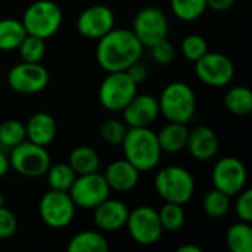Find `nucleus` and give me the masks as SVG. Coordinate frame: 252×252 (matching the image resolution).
Returning <instances> with one entry per match:
<instances>
[{"instance_id":"a19ab883","label":"nucleus","mask_w":252,"mask_h":252,"mask_svg":"<svg viewBox=\"0 0 252 252\" xmlns=\"http://www.w3.org/2000/svg\"><path fill=\"white\" fill-rule=\"evenodd\" d=\"M177 252H202V250L195 244H185L177 248Z\"/></svg>"},{"instance_id":"bb28decb","label":"nucleus","mask_w":252,"mask_h":252,"mask_svg":"<svg viewBox=\"0 0 252 252\" xmlns=\"http://www.w3.org/2000/svg\"><path fill=\"white\" fill-rule=\"evenodd\" d=\"M44 176H47V185L50 189L62 192H68L77 177L75 171L68 162H58L53 165L50 164Z\"/></svg>"},{"instance_id":"412c9836","label":"nucleus","mask_w":252,"mask_h":252,"mask_svg":"<svg viewBox=\"0 0 252 252\" xmlns=\"http://www.w3.org/2000/svg\"><path fill=\"white\" fill-rule=\"evenodd\" d=\"M188 124H180V123H168L165 124L159 133H157L159 146L162 154H177L186 148V140H188Z\"/></svg>"},{"instance_id":"e433bc0d","label":"nucleus","mask_w":252,"mask_h":252,"mask_svg":"<svg viewBox=\"0 0 252 252\" xmlns=\"http://www.w3.org/2000/svg\"><path fill=\"white\" fill-rule=\"evenodd\" d=\"M18 232V220L16 216L6 208V205L0 207V241L10 239Z\"/></svg>"},{"instance_id":"79ce46f5","label":"nucleus","mask_w":252,"mask_h":252,"mask_svg":"<svg viewBox=\"0 0 252 252\" xmlns=\"http://www.w3.org/2000/svg\"><path fill=\"white\" fill-rule=\"evenodd\" d=\"M3 205H6V196L3 192H0V207H3Z\"/></svg>"},{"instance_id":"4be33fe9","label":"nucleus","mask_w":252,"mask_h":252,"mask_svg":"<svg viewBox=\"0 0 252 252\" xmlns=\"http://www.w3.org/2000/svg\"><path fill=\"white\" fill-rule=\"evenodd\" d=\"M68 164L71 165V168L75 171L77 176L89 174V173L99 171L100 157H99L97 151L93 149L92 146L81 145V146H77L71 151L69 158H68Z\"/></svg>"},{"instance_id":"39448f33","label":"nucleus","mask_w":252,"mask_h":252,"mask_svg":"<svg viewBox=\"0 0 252 252\" xmlns=\"http://www.w3.org/2000/svg\"><path fill=\"white\" fill-rule=\"evenodd\" d=\"M21 22L27 34L46 40L55 35L62 27L63 12L52 0H37L25 9Z\"/></svg>"},{"instance_id":"c756f323","label":"nucleus","mask_w":252,"mask_h":252,"mask_svg":"<svg viewBox=\"0 0 252 252\" xmlns=\"http://www.w3.org/2000/svg\"><path fill=\"white\" fill-rule=\"evenodd\" d=\"M173 15L185 22H192L199 19L207 7V0H170Z\"/></svg>"},{"instance_id":"a211bd4d","label":"nucleus","mask_w":252,"mask_h":252,"mask_svg":"<svg viewBox=\"0 0 252 252\" xmlns=\"http://www.w3.org/2000/svg\"><path fill=\"white\" fill-rule=\"evenodd\" d=\"M196 161H211L220 149L217 133L208 126H196L188 133L186 148Z\"/></svg>"},{"instance_id":"20e7f679","label":"nucleus","mask_w":252,"mask_h":252,"mask_svg":"<svg viewBox=\"0 0 252 252\" xmlns=\"http://www.w3.org/2000/svg\"><path fill=\"white\" fill-rule=\"evenodd\" d=\"M154 186L164 202L185 205L195 193V177L182 165H167L161 168L154 180Z\"/></svg>"},{"instance_id":"f8f14e48","label":"nucleus","mask_w":252,"mask_h":252,"mask_svg":"<svg viewBox=\"0 0 252 252\" xmlns=\"http://www.w3.org/2000/svg\"><path fill=\"white\" fill-rule=\"evenodd\" d=\"M195 72L199 81L210 87H226L235 77V65L229 56L208 50L195 62Z\"/></svg>"},{"instance_id":"9d476101","label":"nucleus","mask_w":252,"mask_h":252,"mask_svg":"<svg viewBox=\"0 0 252 252\" xmlns=\"http://www.w3.org/2000/svg\"><path fill=\"white\" fill-rule=\"evenodd\" d=\"M75 204L68 192L62 190H47L40 202L38 213L43 223L52 229H63L69 226L75 217Z\"/></svg>"},{"instance_id":"c9c22d12","label":"nucleus","mask_w":252,"mask_h":252,"mask_svg":"<svg viewBox=\"0 0 252 252\" xmlns=\"http://www.w3.org/2000/svg\"><path fill=\"white\" fill-rule=\"evenodd\" d=\"M235 213L241 221H252V190L251 189H242L238 193L236 202H235Z\"/></svg>"},{"instance_id":"4468645a","label":"nucleus","mask_w":252,"mask_h":252,"mask_svg":"<svg viewBox=\"0 0 252 252\" xmlns=\"http://www.w3.org/2000/svg\"><path fill=\"white\" fill-rule=\"evenodd\" d=\"M49 71L41 63L21 62L10 68L7 74L9 87L21 94H35L43 92L49 84Z\"/></svg>"},{"instance_id":"1a4fd4ad","label":"nucleus","mask_w":252,"mask_h":252,"mask_svg":"<svg viewBox=\"0 0 252 252\" xmlns=\"http://www.w3.org/2000/svg\"><path fill=\"white\" fill-rule=\"evenodd\" d=\"M126 227L130 238L143 247L155 245L164 233L158 211L149 205H140L130 211Z\"/></svg>"},{"instance_id":"7c9ffc66","label":"nucleus","mask_w":252,"mask_h":252,"mask_svg":"<svg viewBox=\"0 0 252 252\" xmlns=\"http://www.w3.org/2000/svg\"><path fill=\"white\" fill-rule=\"evenodd\" d=\"M158 216L164 232H179L186 221V213L183 205L174 202H165L158 211Z\"/></svg>"},{"instance_id":"7ed1b4c3","label":"nucleus","mask_w":252,"mask_h":252,"mask_svg":"<svg viewBox=\"0 0 252 252\" xmlns=\"http://www.w3.org/2000/svg\"><path fill=\"white\" fill-rule=\"evenodd\" d=\"M159 114L168 123L189 124L196 114V94L183 81L168 83L158 97Z\"/></svg>"},{"instance_id":"72a5a7b5","label":"nucleus","mask_w":252,"mask_h":252,"mask_svg":"<svg viewBox=\"0 0 252 252\" xmlns=\"http://www.w3.org/2000/svg\"><path fill=\"white\" fill-rule=\"evenodd\" d=\"M207 52H208V43L205 37H202L201 34H188L182 40V53L188 61L193 63L199 58H202Z\"/></svg>"},{"instance_id":"ddd939ff","label":"nucleus","mask_w":252,"mask_h":252,"mask_svg":"<svg viewBox=\"0 0 252 252\" xmlns=\"http://www.w3.org/2000/svg\"><path fill=\"white\" fill-rule=\"evenodd\" d=\"M248 180V171L245 164L236 157L220 158L213 168L211 182L216 189L224 192L229 196L238 195L245 189Z\"/></svg>"},{"instance_id":"a878e982","label":"nucleus","mask_w":252,"mask_h":252,"mask_svg":"<svg viewBox=\"0 0 252 252\" xmlns=\"http://www.w3.org/2000/svg\"><path fill=\"white\" fill-rule=\"evenodd\" d=\"M226 244L232 252H252L251 223L238 221L233 223L226 233Z\"/></svg>"},{"instance_id":"4c0bfd02","label":"nucleus","mask_w":252,"mask_h":252,"mask_svg":"<svg viewBox=\"0 0 252 252\" xmlns=\"http://www.w3.org/2000/svg\"><path fill=\"white\" fill-rule=\"evenodd\" d=\"M126 72L131 77V80L139 86L140 83H143L145 80H146V77H148V68L143 65V63H140V61H137V62H134L131 66H128L127 69H126Z\"/></svg>"},{"instance_id":"f704fd0d","label":"nucleus","mask_w":252,"mask_h":252,"mask_svg":"<svg viewBox=\"0 0 252 252\" xmlns=\"http://www.w3.org/2000/svg\"><path fill=\"white\" fill-rule=\"evenodd\" d=\"M149 49H151V56H152V59H154L157 63L162 65V66L173 63V61H174V58H176V50H174L173 44H171L167 38L162 40V41H159V43H157V44H154V46L149 47Z\"/></svg>"},{"instance_id":"9b49d317","label":"nucleus","mask_w":252,"mask_h":252,"mask_svg":"<svg viewBox=\"0 0 252 252\" xmlns=\"http://www.w3.org/2000/svg\"><path fill=\"white\" fill-rule=\"evenodd\" d=\"M68 193L77 208L93 210L102 201L109 198L111 189L103 174H99V171H94V173L77 176Z\"/></svg>"},{"instance_id":"f257e3e1","label":"nucleus","mask_w":252,"mask_h":252,"mask_svg":"<svg viewBox=\"0 0 252 252\" xmlns=\"http://www.w3.org/2000/svg\"><path fill=\"white\" fill-rule=\"evenodd\" d=\"M143 46L130 28H112L97 40L96 61L106 72L126 71L140 61Z\"/></svg>"},{"instance_id":"58836bf2","label":"nucleus","mask_w":252,"mask_h":252,"mask_svg":"<svg viewBox=\"0 0 252 252\" xmlns=\"http://www.w3.org/2000/svg\"><path fill=\"white\" fill-rule=\"evenodd\" d=\"M236 0H207V7L214 12H226L233 7Z\"/></svg>"},{"instance_id":"dca6fc26","label":"nucleus","mask_w":252,"mask_h":252,"mask_svg":"<svg viewBox=\"0 0 252 252\" xmlns=\"http://www.w3.org/2000/svg\"><path fill=\"white\" fill-rule=\"evenodd\" d=\"M121 112L128 127H151L159 117L158 99L152 94L136 93Z\"/></svg>"},{"instance_id":"2f4dec72","label":"nucleus","mask_w":252,"mask_h":252,"mask_svg":"<svg viewBox=\"0 0 252 252\" xmlns=\"http://www.w3.org/2000/svg\"><path fill=\"white\" fill-rule=\"evenodd\" d=\"M22 62L40 63L46 55V41L40 37L27 34L16 49Z\"/></svg>"},{"instance_id":"473e14b6","label":"nucleus","mask_w":252,"mask_h":252,"mask_svg":"<svg viewBox=\"0 0 252 252\" xmlns=\"http://www.w3.org/2000/svg\"><path fill=\"white\" fill-rule=\"evenodd\" d=\"M128 131V126L118 118H108L102 123L99 128L100 139L111 146H118L123 143L126 134Z\"/></svg>"},{"instance_id":"6ab92c4d","label":"nucleus","mask_w":252,"mask_h":252,"mask_svg":"<svg viewBox=\"0 0 252 252\" xmlns=\"http://www.w3.org/2000/svg\"><path fill=\"white\" fill-rule=\"evenodd\" d=\"M103 177L111 190L130 192L139 185L140 171L130 161L124 158V159H117L111 162L106 167Z\"/></svg>"},{"instance_id":"b1692460","label":"nucleus","mask_w":252,"mask_h":252,"mask_svg":"<svg viewBox=\"0 0 252 252\" xmlns=\"http://www.w3.org/2000/svg\"><path fill=\"white\" fill-rule=\"evenodd\" d=\"M226 109L238 117H247L252 112V92L250 87L235 86L224 94Z\"/></svg>"},{"instance_id":"423d86ee","label":"nucleus","mask_w":252,"mask_h":252,"mask_svg":"<svg viewBox=\"0 0 252 252\" xmlns=\"http://www.w3.org/2000/svg\"><path fill=\"white\" fill-rule=\"evenodd\" d=\"M9 162L10 168L18 174L28 179H37L46 174L52 159L46 146L24 140L9 151Z\"/></svg>"},{"instance_id":"c85d7f7f","label":"nucleus","mask_w":252,"mask_h":252,"mask_svg":"<svg viewBox=\"0 0 252 252\" xmlns=\"http://www.w3.org/2000/svg\"><path fill=\"white\" fill-rule=\"evenodd\" d=\"M27 140L25 124L19 120H6L0 124V149L9 152L13 146Z\"/></svg>"},{"instance_id":"f03ea898","label":"nucleus","mask_w":252,"mask_h":252,"mask_svg":"<svg viewBox=\"0 0 252 252\" xmlns=\"http://www.w3.org/2000/svg\"><path fill=\"white\" fill-rule=\"evenodd\" d=\"M121 145L124 158L140 173L152 171L161 162L162 151L157 133L151 127H128Z\"/></svg>"},{"instance_id":"6e6552de","label":"nucleus","mask_w":252,"mask_h":252,"mask_svg":"<svg viewBox=\"0 0 252 252\" xmlns=\"http://www.w3.org/2000/svg\"><path fill=\"white\" fill-rule=\"evenodd\" d=\"M130 30L143 47H152L168 37L170 22L162 9L145 6L134 15L133 27Z\"/></svg>"},{"instance_id":"aec40b11","label":"nucleus","mask_w":252,"mask_h":252,"mask_svg":"<svg viewBox=\"0 0 252 252\" xmlns=\"http://www.w3.org/2000/svg\"><path fill=\"white\" fill-rule=\"evenodd\" d=\"M25 131L27 140L47 148L58 134V124L52 114L38 111L28 118L25 124Z\"/></svg>"},{"instance_id":"cd10ccee","label":"nucleus","mask_w":252,"mask_h":252,"mask_svg":"<svg viewBox=\"0 0 252 252\" xmlns=\"http://www.w3.org/2000/svg\"><path fill=\"white\" fill-rule=\"evenodd\" d=\"M230 196L219 189H211L202 199V210L211 219H223L230 211Z\"/></svg>"},{"instance_id":"0eeeda50","label":"nucleus","mask_w":252,"mask_h":252,"mask_svg":"<svg viewBox=\"0 0 252 252\" xmlns=\"http://www.w3.org/2000/svg\"><path fill=\"white\" fill-rule=\"evenodd\" d=\"M137 93V84L126 71L108 72L99 86V102L111 112H121Z\"/></svg>"},{"instance_id":"f3484780","label":"nucleus","mask_w":252,"mask_h":252,"mask_svg":"<svg viewBox=\"0 0 252 252\" xmlns=\"http://www.w3.org/2000/svg\"><path fill=\"white\" fill-rule=\"evenodd\" d=\"M128 213L130 210L126 202L115 198H106L93 208V221L102 232H118L126 227Z\"/></svg>"},{"instance_id":"393cba45","label":"nucleus","mask_w":252,"mask_h":252,"mask_svg":"<svg viewBox=\"0 0 252 252\" xmlns=\"http://www.w3.org/2000/svg\"><path fill=\"white\" fill-rule=\"evenodd\" d=\"M27 31L21 21L13 18H3L0 19V50L10 52L16 50Z\"/></svg>"},{"instance_id":"ea45409f","label":"nucleus","mask_w":252,"mask_h":252,"mask_svg":"<svg viewBox=\"0 0 252 252\" xmlns=\"http://www.w3.org/2000/svg\"><path fill=\"white\" fill-rule=\"evenodd\" d=\"M10 170V162H9V155L6 151L0 149V179L4 177Z\"/></svg>"},{"instance_id":"2eb2a0df","label":"nucleus","mask_w":252,"mask_h":252,"mask_svg":"<svg viewBox=\"0 0 252 252\" xmlns=\"http://www.w3.org/2000/svg\"><path fill=\"white\" fill-rule=\"evenodd\" d=\"M115 27V13L109 6L92 4L86 7L77 19L78 32L92 40H99Z\"/></svg>"},{"instance_id":"5701e85b","label":"nucleus","mask_w":252,"mask_h":252,"mask_svg":"<svg viewBox=\"0 0 252 252\" xmlns=\"http://www.w3.org/2000/svg\"><path fill=\"white\" fill-rule=\"evenodd\" d=\"M66 250L68 252H106L109 244L100 232L84 230L69 239Z\"/></svg>"}]
</instances>
